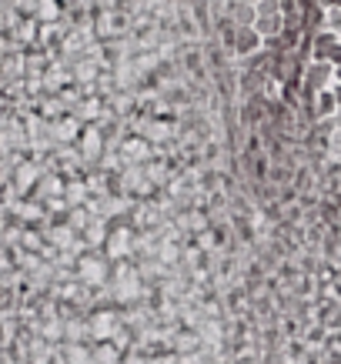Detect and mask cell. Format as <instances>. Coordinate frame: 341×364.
Instances as JSON below:
<instances>
[{"mask_svg": "<svg viewBox=\"0 0 341 364\" xmlns=\"http://www.w3.org/2000/svg\"><path fill=\"white\" fill-rule=\"evenodd\" d=\"M177 364H208V361H204V351H187L177 354Z\"/></svg>", "mask_w": 341, "mask_h": 364, "instance_id": "cell-6", "label": "cell"}, {"mask_svg": "<svg viewBox=\"0 0 341 364\" xmlns=\"http://www.w3.org/2000/svg\"><path fill=\"white\" fill-rule=\"evenodd\" d=\"M127 251H131V234L127 231H114L107 241V254L114 257V261H121V257H127Z\"/></svg>", "mask_w": 341, "mask_h": 364, "instance_id": "cell-3", "label": "cell"}, {"mask_svg": "<svg viewBox=\"0 0 341 364\" xmlns=\"http://www.w3.org/2000/svg\"><path fill=\"white\" fill-rule=\"evenodd\" d=\"M318 4H325V7H338L341 0H318Z\"/></svg>", "mask_w": 341, "mask_h": 364, "instance_id": "cell-8", "label": "cell"}, {"mask_svg": "<svg viewBox=\"0 0 341 364\" xmlns=\"http://www.w3.org/2000/svg\"><path fill=\"white\" fill-rule=\"evenodd\" d=\"M94 364H124V361H121V351H117L114 344L104 341L98 351H94Z\"/></svg>", "mask_w": 341, "mask_h": 364, "instance_id": "cell-4", "label": "cell"}, {"mask_svg": "<svg viewBox=\"0 0 341 364\" xmlns=\"http://www.w3.org/2000/svg\"><path fill=\"white\" fill-rule=\"evenodd\" d=\"M121 314H117V311H98V314H94V318L88 321V338H94V341H110V338H114V334L121 331Z\"/></svg>", "mask_w": 341, "mask_h": 364, "instance_id": "cell-1", "label": "cell"}, {"mask_svg": "<svg viewBox=\"0 0 341 364\" xmlns=\"http://www.w3.org/2000/svg\"><path fill=\"white\" fill-rule=\"evenodd\" d=\"M328 27L331 31H341V7H335V11L328 14Z\"/></svg>", "mask_w": 341, "mask_h": 364, "instance_id": "cell-7", "label": "cell"}, {"mask_svg": "<svg viewBox=\"0 0 341 364\" xmlns=\"http://www.w3.org/2000/svg\"><path fill=\"white\" fill-rule=\"evenodd\" d=\"M231 17H238V21H244V23H251L254 11H248V7H244V0H234V4H231Z\"/></svg>", "mask_w": 341, "mask_h": 364, "instance_id": "cell-5", "label": "cell"}, {"mask_svg": "<svg viewBox=\"0 0 341 364\" xmlns=\"http://www.w3.org/2000/svg\"><path fill=\"white\" fill-rule=\"evenodd\" d=\"M80 277H84V281H88V284H94V287H100L104 284V281H107V267L100 264V261H84V264H80Z\"/></svg>", "mask_w": 341, "mask_h": 364, "instance_id": "cell-2", "label": "cell"}]
</instances>
